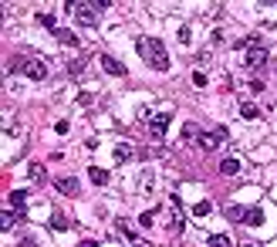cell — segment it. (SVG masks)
Here are the masks:
<instances>
[{
    "label": "cell",
    "instance_id": "obj_1",
    "mask_svg": "<svg viewBox=\"0 0 277 247\" xmlns=\"http://www.w3.org/2000/svg\"><path fill=\"white\" fill-rule=\"evenodd\" d=\"M138 54H142V61H146L152 71H166L169 68V54H166L163 41L159 37H138Z\"/></svg>",
    "mask_w": 277,
    "mask_h": 247
},
{
    "label": "cell",
    "instance_id": "obj_2",
    "mask_svg": "<svg viewBox=\"0 0 277 247\" xmlns=\"http://www.w3.org/2000/svg\"><path fill=\"white\" fill-rule=\"evenodd\" d=\"M240 48H244L247 68H264V65H267V48H264L257 37H247V41H240Z\"/></svg>",
    "mask_w": 277,
    "mask_h": 247
},
{
    "label": "cell",
    "instance_id": "obj_3",
    "mask_svg": "<svg viewBox=\"0 0 277 247\" xmlns=\"http://www.w3.org/2000/svg\"><path fill=\"white\" fill-rule=\"evenodd\" d=\"M10 71H21V74H27V78H34V82L48 78V65H44L41 58H17L14 65H10Z\"/></svg>",
    "mask_w": 277,
    "mask_h": 247
},
{
    "label": "cell",
    "instance_id": "obj_4",
    "mask_svg": "<svg viewBox=\"0 0 277 247\" xmlns=\"http://www.w3.org/2000/svg\"><path fill=\"white\" fill-rule=\"evenodd\" d=\"M68 10L74 14V21H78L82 27H95L98 24V7L95 4H71V0H68Z\"/></svg>",
    "mask_w": 277,
    "mask_h": 247
},
{
    "label": "cell",
    "instance_id": "obj_5",
    "mask_svg": "<svg viewBox=\"0 0 277 247\" xmlns=\"http://www.w3.org/2000/svg\"><path fill=\"white\" fill-rule=\"evenodd\" d=\"M196 142H200L203 153H216V149L227 142V129H206V132H200V139Z\"/></svg>",
    "mask_w": 277,
    "mask_h": 247
},
{
    "label": "cell",
    "instance_id": "obj_6",
    "mask_svg": "<svg viewBox=\"0 0 277 247\" xmlns=\"http://www.w3.org/2000/svg\"><path fill=\"white\" fill-rule=\"evenodd\" d=\"M115 231H118V237H122L125 244H132V247H146V240L138 237V234H135V227H132V223L125 220V217H118V220H115Z\"/></svg>",
    "mask_w": 277,
    "mask_h": 247
},
{
    "label": "cell",
    "instance_id": "obj_7",
    "mask_svg": "<svg viewBox=\"0 0 277 247\" xmlns=\"http://www.w3.org/2000/svg\"><path fill=\"white\" fill-rule=\"evenodd\" d=\"M169 122H172V112H155V116H149V132H152L155 139H159Z\"/></svg>",
    "mask_w": 277,
    "mask_h": 247
},
{
    "label": "cell",
    "instance_id": "obj_8",
    "mask_svg": "<svg viewBox=\"0 0 277 247\" xmlns=\"http://www.w3.org/2000/svg\"><path fill=\"white\" fill-rule=\"evenodd\" d=\"M98 61H102V68H105V74H115V78H122V74H129V71H125V65H122V61H115L112 54H102V58H98Z\"/></svg>",
    "mask_w": 277,
    "mask_h": 247
},
{
    "label": "cell",
    "instance_id": "obj_9",
    "mask_svg": "<svg viewBox=\"0 0 277 247\" xmlns=\"http://www.w3.org/2000/svg\"><path fill=\"white\" fill-rule=\"evenodd\" d=\"M57 193H65V197H78V193H82V186H78V180H74V176H61V180H57Z\"/></svg>",
    "mask_w": 277,
    "mask_h": 247
},
{
    "label": "cell",
    "instance_id": "obj_10",
    "mask_svg": "<svg viewBox=\"0 0 277 247\" xmlns=\"http://www.w3.org/2000/svg\"><path fill=\"white\" fill-rule=\"evenodd\" d=\"M68 227H71V223H68V217L61 214V210H54V214H51V231H57V234H65Z\"/></svg>",
    "mask_w": 277,
    "mask_h": 247
},
{
    "label": "cell",
    "instance_id": "obj_11",
    "mask_svg": "<svg viewBox=\"0 0 277 247\" xmlns=\"http://www.w3.org/2000/svg\"><path fill=\"white\" fill-rule=\"evenodd\" d=\"M135 156V149L129 146V142H118V146H115V163H125V159H132Z\"/></svg>",
    "mask_w": 277,
    "mask_h": 247
},
{
    "label": "cell",
    "instance_id": "obj_12",
    "mask_svg": "<svg viewBox=\"0 0 277 247\" xmlns=\"http://www.w3.org/2000/svg\"><path fill=\"white\" fill-rule=\"evenodd\" d=\"M27 173H31L34 183H48V169H44V163H31V169H27Z\"/></svg>",
    "mask_w": 277,
    "mask_h": 247
},
{
    "label": "cell",
    "instance_id": "obj_13",
    "mask_svg": "<svg viewBox=\"0 0 277 247\" xmlns=\"http://www.w3.org/2000/svg\"><path fill=\"white\" fill-rule=\"evenodd\" d=\"M247 227H261V223H264V214H261V210H257V206H247Z\"/></svg>",
    "mask_w": 277,
    "mask_h": 247
},
{
    "label": "cell",
    "instance_id": "obj_14",
    "mask_svg": "<svg viewBox=\"0 0 277 247\" xmlns=\"http://www.w3.org/2000/svg\"><path fill=\"white\" fill-rule=\"evenodd\" d=\"M220 173H223V176H236V173H240V159H223V163H220Z\"/></svg>",
    "mask_w": 277,
    "mask_h": 247
},
{
    "label": "cell",
    "instance_id": "obj_15",
    "mask_svg": "<svg viewBox=\"0 0 277 247\" xmlns=\"http://www.w3.org/2000/svg\"><path fill=\"white\" fill-rule=\"evenodd\" d=\"M24 203H27V193L24 189H14L10 193V206H17V214H24Z\"/></svg>",
    "mask_w": 277,
    "mask_h": 247
},
{
    "label": "cell",
    "instance_id": "obj_16",
    "mask_svg": "<svg viewBox=\"0 0 277 247\" xmlns=\"http://www.w3.org/2000/svg\"><path fill=\"white\" fill-rule=\"evenodd\" d=\"M57 41L65 44V48H78V34L74 31H57Z\"/></svg>",
    "mask_w": 277,
    "mask_h": 247
},
{
    "label": "cell",
    "instance_id": "obj_17",
    "mask_svg": "<svg viewBox=\"0 0 277 247\" xmlns=\"http://www.w3.org/2000/svg\"><path fill=\"white\" fill-rule=\"evenodd\" d=\"M88 176H91V183H98V186H105L108 183V169H98V166H91Z\"/></svg>",
    "mask_w": 277,
    "mask_h": 247
},
{
    "label": "cell",
    "instance_id": "obj_18",
    "mask_svg": "<svg viewBox=\"0 0 277 247\" xmlns=\"http://www.w3.org/2000/svg\"><path fill=\"white\" fill-rule=\"evenodd\" d=\"M206 244H210V247H233V240H230L227 234H213V237L206 240Z\"/></svg>",
    "mask_w": 277,
    "mask_h": 247
},
{
    "label": "cell",
    "instance_id": "obj_19",
    "mask_svg": "<svg viewBox=\"0 0 277 247\" xmlns=\"http://www.w3.org/2000/svg\"><path fill=\"white\" fill-rule=\"evenodd\" d=\"M240 116H244V119H257V116H261V108L253 105V102H244V105H240Z\"/></svg>",
    "mask_w": 277,
    "mask_h": 247
},
{
    "label": "cell",
    "instance_id": "obj_20",
    "mask_svg": "<svg viewBox=\"0 0 277 247\" xmlns=\"http://www.w3.org/2000/svg\"><path fill=\"white\" fill-rule=\"evenodd\" d=\"M210 214H213V203H210V200H203V203L193 206V217H210Z\"/></svg>",
    "mask_w": 277,
    "mask_h": 247
},
{
    "label": "cell",
    "instance_id": "obj_21",
    "mask_svg": "<svg viewBox=\"0 0 277 247\" xmlns=\"http://www.w3.org/2000/svg\"><path fill=\"white\" fill-rule=\"evenodd\" d=\"M227 217H230V220H240V223H244V220H247V206H230Z\"/></svg>",
    "mask_w": 277,
    "mask_h": 247
},
{
    "label": "cell",
    "instance_id": "obj_22",
    "mask_svg": "<svg viewBox=\"0 0 277 247\" xmlns=\"http://www.w3.org/2000/svg\"><path fill=\"white\" fill-rule=\"evenodd\" d=\"M37 21H41V27H48V31H54V34H57V27H54V17H51V14H37Z\"/></svg>",
    "mask_w": 277,
    "mask_h": 247
},
{
    "label": "cell",
    "instance_id": "obj_23",
    "mask_svg": "<svg viewBox=\"0 0 277 247\" xmlns=\"http://www.w3.org/2000/svg\"><path fill=\"white\" fill-rule=\"evenodd\" d=\"M0 227H4V231H10V227H14V214H10V210H4V214H0Z\"/></svg>",
    "mask_w": 277,
    "mask_h": 247
},
{
    "label": "cell",
    "instance_id": "obj_24",
    "mask_svg": "<svg viewBox=\"0 0 277 247\" xmlns=\"http://www.w3.org/2000/svg\"><path fill=\"white\" fill-rule=\"evenodd\" d=\"M78 247H98V240H82Z\"/></svg>",
    "mask_w": 277,
    "mask_h": 247
},
{
    "label": "cell",
    "instance_id": "obj_25",
    "mask_svg": "<svg viewBox=\"0 0 277 247\" xmlns=\"http://www.w3.org/2000/svg\"><path fill=\"white\" fill-rule=\"evenodd\" d=\"M247 247H257V244H247Z\"/></svg>",
    "mask_w": 277,
    "mask_h": 247
}]
</instances>
